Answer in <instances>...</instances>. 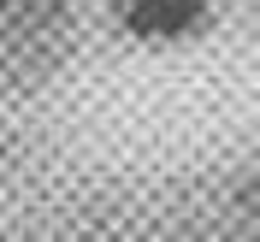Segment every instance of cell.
Masks as SVG:
<instances>
[{
    "label": "cell",
    "mask_w": 260,
    "mask_h": 242,
    "mask_svg": "<svg viewBox=\"0 0 260 242\" xmlns=\"http://www.w3.org/2000/svg\"><path fill=\"white\" fill-rule=\"evenodd\" d=\"M65 0H0V24H12V30H48L59 24Z\"/></svg>",
    "instance_id": "7a4b0ae2"
},
{
    "label": "cell",
    "mask_w": 260,
    "mask_h": 242,
    "mask_svg": "<svg viewBox=\"0 0 260 242\" xmlns=\"http://www.w3.org/2000/svg\"><path fill=\"white\" fill-rule=\"evenodd\" d=\"M207 6L201 0H118V24L136 42H183L201 30Z\"/></svg>",
    "instance_id": "6da1fadb"
},
{
    "label": "cell",
    "mask_w": 260,
    "mask_h": 242,
    "mask_svg": "<svg viewBox=\"0 0 260 242\" xmlns=\"http://www.w3.org/2000/svg\"><path fill=\"white\" fill-rule=\"evenodd\" d=\"M0 160H6V148H0Z\"/></svg>",
    "instance_id": "3957f363"
}]
</instances>
